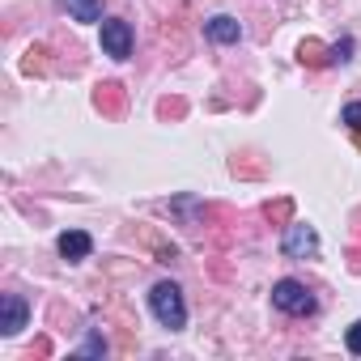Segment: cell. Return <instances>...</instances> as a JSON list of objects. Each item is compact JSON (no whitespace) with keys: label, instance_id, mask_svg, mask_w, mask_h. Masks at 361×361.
Returning a JSON list of instances; mask_svg holds the SVG:
<instances>
[{"label":"cell","instance_id":"obj_1","mask_svg":"<svg viewBox=\"0 0 361 361\" xmlns=\"http://www.w3.org/2000/svg\"><path fill=\"white\" fill-rule=\"evenodd\" d=\"M149 306H153V314H157L161 327L183 331V323H188V306H183V293H178L174 281H157L153 293H149Z\"/></svg>","mask_w":361,"mask_h":361},{"label":"cell","instance_id":"obj_2","mask_svg":"<svg viewBox=\"0 0 361 361\" xmlns=\"http://www.w3.org/2000/svg\"><path fill=\"white\" fill-rule=\"evenodd\" d=\"M272 302H276L285 314H310V310H314V293H310L302 281H276Z\"/></svg>","mask_w":361,"mask_h":361},{"label":"cell","instance_id":"obj_3","mask_svg":"<svg viewBox=\"0 0 361 361\" xmlns=\"http://www.w3.org/2000/svg\"><path fill=\"white\" fill-rule=\"evenodd\" d=\"M102 51L111 60H128L132 56V26L123 18H106L102 22Z\"/></svg>","mask_w":361,"mask_h":361},{"label":"cell","instance_id":"obj_4","mask_svg":"<svg viewBox=\"0 0 361 361\" xmlns=\"http://www.w3.org/2000/svg\"><path fill=\"white\" fill-rule=\"evenodd\" d=\"M281 247H285V255H289V259H306V255H314V251H319V234H314L306 221H298V226H289V230H285V243H281Z\"/></svg>","mask_w":361,"mask_h":361},{"label":"cell","instance_id":"obj_5","mask_svg":"<svg viewBox=\"0 0 361 361\" xmlns=\"http://www.w3.org/2000/svg\"><path fill=\"white\" fill-rule=\"evenodd\" d=\"M26 298L22 293H5V302H0V331L5 336H18L26 327Z\"/></svg>","mask_w":361,"mask_h":361},{"label":"cell","instance_id":"obj_6","mask_svg":"<svg viewBox=\"0 0 361 361\" xmlns=\"http://www.w3.org/2000/svg\"><path fill=\"white\" fill-rule=\"evenodd\" d=\"M56 247H60V255H64V259H73V264H77V259H85V255L94 251V238H90L85 230H64Z\"/></svg>","mask_w":361,"mask_h":361},{"label":"cell","instance_id":"obj_7","mask_svg":"<svg viewBox=\"0 0 361 361\" xmlns=\"http://www.w3.org/2000/svg\"><path fill=\"white\" fill-rule=\"evenodd\" d=\"M204 35H209L213 43H238L243 26H238L230 13H217V18H209V22H204Z\"/></svg>","mask_w":361,"mask_h":361},{"label":"cell","instance_id":"obj_8","mask_svg":"<svg viewBox=\"0 0 361 361\" xmlns=\"http://www.w3.org/2000/svg\"><path fill=\"white\" fill-rule=\"evenodd\" d=\"M64 9L77 22H98L102 18V0H64Z\"/></svg>","mask_w":361,"mask_h":361},{"label":"cell","instance_id":"obj_9","mask_svg":"<svg viewBox=\"0 0 361 361\" xmlns=\"http://www.w3.org/2000/svg\"><path fill=\"white\" fill-rule=\"evenodd\" d=\"M344 344H348V353H357V357H361V319L344 331Z\"/></svg>","mask_w":361,"mask_h":361},{"label":"cell","instance_id":"obj_10","mask_svg":"<svg viewBox=\"0 0 361 361\" xmlns=\"http://www.w3.org/2000/svg\"><path fill=\"white\" fill-rule=\"evenodd\" d=\"M344 123L361 132V102H348V106H344Z\"/></svg>","mask_w":361,"mask_h":361}]
</instances>
